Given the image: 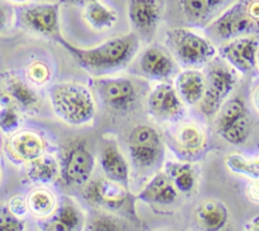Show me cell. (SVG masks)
Masks as SVG:
<instances>
[{"mask_svg":"<svg viewBox=\"0 0 259 231\" xmlns=\"http://www.w3.org/2000/svg\"><path fill=\"white\" fill-rule=\"evenodd\" d=\"M56 39L80 68L97 75L124 68L139 50V38L134 33L113 37L91 49L74 46L60 36Z\"/></svg>","mask_w":259,"mask_h":231,"instance_id":"1","label":"cell"},{"mask_svg":"<svg viewBox=\"0 0 259 231\" xmlns=\"http://www.w3.org/2000/svg\"><path fill=\"white\" fill-rule=\"evenodd\" d=\"M54 114L66 125L84 126L93 121L97 102L89 86L76 81L56 83L49 90Z\"/></svg>","mask_w":259,"mask_h":231,"instance_id":"2","label":"cell"},{"mask_svg":"<svg viewBox=\"0 0 259 231\" xmlns=\"http://www.w3.org/2000/svg\"><path fill=\"white\" fill-rule=\"evenodd\" d=\"M165 43L174 59L188 69H197L210 64L218 54L210 39L189 28L166 31Z\"/></svg>","mask_w":259,"mask_h":231,"instance_id":"3","label":"cell"},{"mask_svg":"<svg viewBox=\"0 0 259 231\" xmlns=\"http://www.w3.org/2000/svg\"><path fill=\"white\" fill-rule=\"evenodd\" d=\"M206 89L198 104L205 117H215L219 109L229 99L236 85V76L230 68L220 63H210L206 74Z\"/></svg>","mask_w":259,"mask_h":231,"instance_id":"4","label":"cell"},{"mask_svg":"<svg viewBox=\"0 0 259 231\" xmlns=\"http://www.w3.org/2000/svg\"><path fill=\"white\" fill-rule=\"evenodd\" d=\"M96 160L84 140H74L69 143L62 154L60 165V177L66 186L84 187L91 180Z\"/></svg>","mask_w":259,"mask_h":231,"instance_id":"5","label":"cell"},{"mask_svg":"<svg viewBox=\"0 0 259 231\" xmlns=\"http://www.w3.org/2000/svg\"><path fill=\"white\" fill-rule=\"evenodd\" d=\"M215 128L220 137L231 145H241L250 132L248 111L240 98L228 99L215 116Z\"/></svg>","mask_w":259,"mask_h":231,"instance_id":"6","label":"cell"},{"mask_svg":"<svg viewBox=\"0 0 259 231\" xmlns=\"http://www.w3.org/2000/svg\"><path fill=\"white\" fill-rule=\"evenodd\" d=\"M258 26V22L249 16L245 0H240L213 18L208 23L207 31L218 39L230 41L236 37L251 34Z\"/></svg>","mask_w":259,"mask_h":231,"instance_id":"7","label":"cell"},{"mask_svg":"<svg viewBox=\"0 0 259 231\" xmlns=\"http://www.w3.org/2000/svg\"><path fill=\"white\" fill-rule=\"evenodd\" d=\"M128 151L136 168L151 169L163 158V141L151 126H136L128 136Z\"/></svg>","mask_w":259,"mask_h":231,"instance_id":"8","label":"cell"},{"mask_svg":"<svg viewBox=\"0 0 259 231\" xmlns=\"http://www.w3.org/2000/svg\"><path fill=\"white\" fill-rule=\"evenodd\" d=\"M19 23L39 36H60V3L22 4L16 11Z\"/></svg>","mask_w":259,"mask_h":231,"instance_id":"9","label":"cell"},{"mask_svg":"<svg viewBox=\"0 0 259 231\" xmlns=\"http://www.w3.org/2000/svg\"><path fill=\"white\" fill-rule=\"evenodd\" d=\"M102 101L118 112L128 111L138 101V90L133 81L126 78H107L94 80Z\"/></svg>","mask_w":259,"mask_h":231,"instance_id":"10","label":"cell"},{"mask_svg":"<svg viewBox=\"0 0 259 231\" xmlns=\"http://www.w3.org/2000/svg\"><path fill=\"white\" fill-rule=\"evenodd\" d=\"M83 196L91 205L106 208L108 211L119 210L127 200V191L124 184L109 179L97 178L89 180L83 190Z\"/></svg>","mask_w":259,"mask_h":231,"instance_id":"11","label":"cell"},{"mask_svg":"<svg viewBox=\"0 0 259 231\" xmlns=\"http://www.w3.org/2000/svg\"><path fill=\"white\" fill-rule=\"evenodd\" d=\"M148 109L158 121H173L183 114L184 103L173 85L159 83L149 93Z\"/></svg>","mask_w":259,"mask_h":231,"instance_id":"12","label":"cell"},{"mask_svg":"<svg viewBox=\"0 0 259 231\" xmlns=\"http://www.w3.org/2000/svg\"><path fill=\"white\" fill-rule=\"evenodd\" d=\"M259 41L256 37H236L226 42L220 49V55L224 60L240 73H249L256 66V51Z\"/></svg>","mask_w":259,"mask_h":231,"instance_id":"13","label":"cell"},{"mask_svg":"<svg viewBox=\"0 0 259 231\" xmlns=\"http://www.w3.org/2000/svg\"><path fill=\"white\" fill-rule=\"evenodd\" d=\"M2 91L8 97L12 104L27 112L39 109L42 101L39 94L28 83L13 73H4L0 78Z\"/></svg>","mask_w":259,"mask_h":231,"instance_id":"14","label":"cell"},{"mask_svg":"<svg viewBox=\"0 0 259 231\" xmlns=\"http://www.w3.org/2000/svg\"><path fill=\"white\" fill-rule=\"evenodd\" d=\"M6 149L7 154L14 160L31 163L44 155L46 144L38 132L23 130L9 135Z\"/></svg>","mask_w":259,"mask_h":231,"instance_id":"15","label":"cell"},{"mask_svg":"<svg viewBox=\"0 0 259 231\" xmlns=\"http://www.w3.org/2000/svg\"><path fill=\"white\" fill-rule=\"evenodd\" d=\"M127 13L136 31L151 33L161 19V6L159 0H128Z\"/></svg>","mask_w":259,"mask_h":231,"instance_id":"16","label":"cell"},{"mask_svg":"<svg viewBox=\"0 0 259 231\" xmlns=\"http://www.w3.org/2000/svg\"><path fill=\"white\" fill-rule=\"evenodd\" d=\"M230 0H179V11L192 26H205L220 14Z\"/></svg>","mask_w":259,"mask_h":231,"instance_id":"17","label":"cell"},{"mask_svg":"<svg viewBox=\"0 0 259 231\" xmlns=\"http://www.w3.org/2000/svg\"><path fill=\"white\" fill-rule=\"evenodd\" d=\"M99 164L107 178L121 184H127L130 178V166L116 143L108 140L102 145Z\"/></svg>","mask_w":259,"mask_h":231,"instance_id":"18","label":"cell"},{"mask_svg":"<svg viewBox=\"0 0 259 231\" xmlns=\"http://www.w3.org/2000/svg\"><path fill=\"white\" fill-rule=\"evenodd\" d=\"M174 88L184 106H198L205 96L206 76L200 70L186 69L177 75Z\"/></svg>","mask_w":259,"mask_h":231,"instance_id":"19","label":"cell"},{"mask_svg":"<svg viewBox=\"0 0 259 231\" xmlns=\"http://www.w3.org/2000/svg\"><path fill=\"white\" fill-rule=\"evenodd\" d=\"M178 191L164 171H159L139 193V200L154 205H171L178 198Z\"/></svg>","mask_w":259,"mask_h":231,"instance_id":"20","label":"cell"},{"mask_svg":"<svg viewBox=\"0 0 259 231\" xmlns=\"http://www.w3.org/2000/svg\"><path fill=\"white\" fill-rule=\"evenodd\" d=\"M141 73L154 79H166L176 70L173 57L158 47H149L139 60Z\"/></svg>","mask_w":259,"mask_h":231,"instance_id":"21","label":"cell"},{"mask_svg":"<svg viewBox=\"0 0 259 231\" xmlns=\"http://www.w3.org/2000/svg\"><path fill=\"white\" fill-rule=\"evenodd\" d=\"M164 173L168 175L179 193L188 195L197 187V171L192 164L168 161L164 168Z\"/></svg>","mask_w":259,"mask_h":231,"instance_id":"22","label":"cell"},{"mask_svg":"<svg viewBox=\"0 0 259 231\" xmlns=\"http://www.w3.org/2000/svg\"><path fill=\"white\" fill-rule=\"evenodd\" d=\"M196 217L201 227L206 230H220L228 223L229 211L225 205L215 200H207L200 203L196 210Z\"/></svg>","mask_w":259,"mask_h":231,"instance_id":"23","label":"cell"},{"mask_svg":"<svg viewBox=\"0 0 259 231\" xmlns=\"http://www.w3.org/2000/svg\"><path fill=\"white\" fill-rule=\"evenodd\" d=\"M174 137L181 151L188 155H196L201 153L206 145L205 132L194 122H186L179 125Z\"/></svg>","mask_w":259,"mask_h":231,"instance_id":"24","label":"cell"},{"mask_svg":"<svg viewBox=\"0 0 259 231\" xmlns=\"http://www.w3.org/2000/svg\"><path fill=\"white\" fill-rule=\"evenodd\" d=\"M28 164L27 178L29 182L37 184H50L60 177V165L54 156L44 154Z\"/></svg>","mask_w":259,"mask_h":231,"instance_id":"25","label":"cell"},{"mask_svg":"<svg viewBox=\"0 0 259 231\" xmlns=\"http://www.w3.org/2000/svg\"><path fill=\"white\" fill-rule=\"evenodd\" d=\"M84 19L96 31L111 29L117 23V13L104 6L101 0H91L84 8Z\"/></svg>","mask_w":259,"mask_h":231,"instance_id":"26","label":"cell"},{"mask_svg":"<svg viewBox=\"0 0 259 231\" xmlns=\"http://www.w3.org/2000/svg\"><path fill=\"white\" fill-rule=\"evenodd\" d=\"M28 211L37 218H47L55 215L57 210V201L54 193L47 188H34L27 196Z\"/></svg>","mask_w":259,"mask_h":231,"instance_id":"27","label":"cell"},{"mask_svg":"<svg viewBox=\"0 0 259 231\" xmlns=\"http://www.w3.org/2000/svg\"><path fill=\"white\" fill-rule=\"evenodd\" d=\"M81 225V213L75 205L69 201H65L59 210L55 212V217L47 222L46 230L55 231H71Z\"/></svg>","mask_w":259,"mask_h":231,"instance_id":"28","label":"cell"},{"mask_svg":"<svg viewBox=\"0 0 259 231\" xmlns=\"http://www.w3.org/2000/svg\"><path fill=\"white\" fill-rule=\"evenodd\" d=\"M225 165L231 173L244 175L249 179H259V164L256 160H248L239 154H229L225 158Z\"/></svg>","mask_w":259,"mask_h":231,"instance_id":"29","label":"cell"},{"mask_svg":"<svg viewBox=\"0 0 259 231\" xmlns=\"http://www.w3.org/2000/svg\"><path fill=\"white\" fill-rule=\"evenodd\" d=\"M21 126V116L18 108L14 104L9 103L0 109V131L4 135H12L18 131Z\"/></svg>","mask_w":259,"mask_h":231,"instance_id":"30","label":"cell"},{"mask_svg":"<svg viewBox=\"0 0 259 231\" xmlns=\"http://www.w3.org/2000/svg\"><path fill=\"white\" fill-rule=\"evenodd\" d=\"M26 76L28 81L33 85H45L51 79V70L42 61H33L26 69Z\"/></svg>","mask_w":259,"mask_h":231,"instance_id":"31","label":"cell"},{"mask_svg":"<svg viewBox=\"0 0 259 231\" xmlns=\"http://www.w3.org/2000/svg\"><path fill=\"white\" fill-rule=\"evenodd\" d=\"M8 211L18 218H24L28 211V205H27V198L21 195H14L9 198L8 201Z\"/></svg>","mask_w":259,"mask_h":231,"instance_id":"32","label":"cell"},{"mask_svg":"<svg viewBox=\"0 0 259 231\" xmlns=\"http://www.w3.org/2000/svg\"><path fill=\"white\" fill-rule=\"evenodd\" d=\"M89 230H101V231H113L122 230V225L109 216H97L93 218L89 225Z\"/></svg>","mask_w":259,"mask_h":231,"instance_id":"33","label":"cell"},{"mask_svg":"<svg viewBox=\"0 0 259 231\" xmlns=\"http://www.w3.org/2000/svg\"><path fill=\"white\" fill-rule=\"evenodd\" d=\"M24 230V223L21 218L12 215L9 211L0 212V231H22Z\"/></svg>","mask_w":259,"mask_h":231,"instance_id":"34","label":"cell"},{"mask_svg":"<svg viewBox=\"0 0 259 231\" xmlns=\"http://www.w3.org/2000/svg\"><path fill=\"white\" fill-rule=\"evenodd\" d=\"M246 196L254 203H259V179H251L246 187Z\"/></svg>","mask_w":259,"mask_h":231,"instance_id":"35","label":"cell"},{"mask_svg":"<svg viewBox=\"0 0 259 231\" xmlns=\"http://www.w3.org/2000/svg\"><path fill=\"white\" fill-rule=\"evenodd\" d=\"M11 22V11L6 6L0 4V32L6 29Z\"/></svg>","mask_w":259,"mask_h":231,"instance_id":"36","label":"cell"},{"mask_svg":"<svg viewBox=\"0 0 259 231\" xmlns=\"http://www.w3.org/2000/svg\"><path fill=\"white\" fill-rule=\"evenodd\" d=\"M248 13L251 18L259 23V0H249L246 2Z\"/></svg>","mask_w":259,"mask_h":231,"instance_id":"37","label":"cell"},{"mask_svg":"<svg viewBox=\"0 0 259 231\" xmlns=\"http://www.w3.org/2000/svg\"><path fill=\"white\" fill-rule=\"evenodd\" d=\"M244 230L249 231H259V215L254 216L251 220H249L248 222L244 226Z\"/></svg>","mask_w":259,"mask_h":231,"instance_id":"38","label":"cell"},{"mask_svg":"<svg viewBox=\"0 0 259 231\" xmlns=\"http://www.w3.org/2000/svg\"><path fill=\"white\" fill-rule=\"evenodd\" d=\"M88 2H91V0H60V3L70 4V6H76V4H84L85 6Z\"/></svg>","mask_w":259,"mask_h":231,"instance_id":"39","label":"cell"},{"mask_svg":"<svg viewBox=\"0 0 259 231\" xmlns=\"http://www.w3.org/2000/svg\"><path fill=\"white\" fill-rule=\"evenodd\" d=\"M253 103H254V107L256 108V111L259 112V86L255 89V91H254L253 94Z\"/></svg>","mask_w":259,"mask_h":231,"instance_id":"40","label":"cell"},{"mask_svg":"<svg viewBox=\"0 0 259 231\" xmlns=\"http://www.w3.org/2000/svg\"><path fill=\"white\" fill-rule=\"evenodd\" d=\"M8 2H11V3H14V4H19V6H22V4H26L28 0H8Z\"/></svg>","mask_w":259,"mask_h":231,"instance_id":"41","label":"cell"},{"mask_svg":"<svg viewBox=\"0 0 259 231\" xmlns=\"http://www.w3.org/2000/svg\"><path fill=\"white\" fill-rule=\"evenodd\" d=\"M256 66H258V69H259V49H258V51H256Z\"/></svg>","mask_w":259,"mask_h":231,"instance_id":"42","label":"cell"},{"mask_svg":"<svg viewBox=\"0 0 259 231\" xmlns=\"http://www.w3.org/2000/svg\"><path fill=\"white\" fill-rule=\"evenodd\" d=\"M2 177H3V173H2V169H0V180H2Z\"/></svg>","mask_w":259,"mask_h":231,"instance_id":"43","label":"cell"},{"mask_svg":"<svg viewBox=\"0 0 259 231\" xmlns=\"http://www.w3.org/2000/svg\"><path fill=\"white\" fill-rule=\"evenodd\" d=\"M256 163H258V164H259V158H258V159H256Z\"/></svg>","mask_w":259,"mask_h":231,"instance_id":"44","label":"cell"}]
</instances>
